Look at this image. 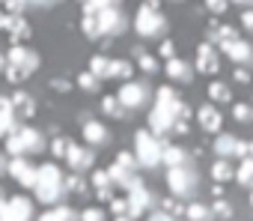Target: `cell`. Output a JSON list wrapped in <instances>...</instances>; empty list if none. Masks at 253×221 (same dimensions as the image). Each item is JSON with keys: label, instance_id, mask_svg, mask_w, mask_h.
Listing matches in <instances>:
<instances>
[{"label": "cell", "instance_id": "1", "mask_svg": "<svg viewBox=\"0 0 253 221\" xmlns=\"http://www.w3.org/2000/svg\"><path fill=\"white\" fill-rule=\"evenodd\" d=\"M161 141L149 132V129H140L134 135V159L140 167H158L161 165Z\"/></svg>", "mask_w": 253, "mask_h": 221}, {"label": "cell", "instance_id": "2", "mask_svg": "<svg viewBox=\"0 0 253 221\" xmlns=\"http://www.w3.org/2000/svg\"><path fill=\"white\" fill-rule=\"evenodd\" d=\"M45 141L36 129H18L15 135L6 138V153H12V159H21V153H39Z\"/></svg>", "mask_w": 253, "mask_h": 221}, {"label": "cell", "instance_id": "3", "mask_svg": "<svg viewBox=\"0 0 253 221\" xmlns=\"http://www.w3.org/2000/svg\"><path fill=\"white\" fill-rule=\"evenodd\" d=\"M164 15H161V9H158V3H143L140 9H137V18H134V30L140 33V36H155V33H161L164 30Z\"/></svg>", "mask_w": 253, "mask_h": 221}, {"label": "cell", "instance_id": "4", "mask_svg": "<svg viewBox=\"0 0 253 221\" xmlns=\"http://www.w3.org/2000/svg\"><path fill=\"white\" fill-rule=\"evenodd\" d=\"M167 185L173 197H191L197 188V173L191 167H167Z\"/></svg>", "mask_w": 253, "mask_h": 221}, {"label": "cell", "instance_id": "5", "mask_svg": "<svg viewBox=\"0 0 253 221\" xmlns=\"http://www.w3.org/2000/svg\"><path fill=\"white\" fill-rule=\"evenodd\" d=\"M125 203H128V218L134 221L137 215H143V209L152 206V194H149V188H146L140 179H134L131 188H128V197H125Z\"/></svg>", "mask_w": 253, "mask_h": 221}, {"label": "cell", "instance_id": "6", "mask_svg": "<svg viewBox=\"0 0 253 221\" xmlns=\"http://www.w3.org/2000/svg\"><path fill=\"white\" fill-rule=\"evenodd\" d=\"M146 96H149V90H146L143 84L125 81V84L119 87V93H116V102H119L122 108H140V105L146 102Z\"/></svg>", "mask_w": 253, "mask_h": 221}, {"label": "cell", "instance_id": "7", "mask_svg": "<svg viewBox=\"0 0 253 221\" xmlns=\"http://www.w3.org/2000/svg\"><path fill=\"white\" fill-rule=\"evenodd\" d=\"M9 66L18 69V72H24V75H30V72L39 69V57L30 48H24V45H12L9 48Z\"/></svg>", "mask_w": 253, "mask_h": 221}, {"label": "cell", "instance_id": "8", "mask_svg": "<svg viewBox=\"0 0 253 221\" xmlns=\"http://www.w3.org/2000/svg\"><path fill=\"white\" fill-rule=\"evenodd\" d=\"M95 21H98V30H101V33H122V30H125V15H122L116 6H104V9L95 15Z\"/></svg>", "mask_w": 253, "mask_h": 221}, {"label": "cell", "instance_id": "9", "mask_svg": "<svg viewBox=\"0 0 253 221\" xmlns=\"http://www.w3.org/2000/svg\"><path fill=\"white\" fill-rule=\"evenodd\" d=\"M197 69L200 72H206V75H217V51H214V45L211 42H203L200 48H197Z\"/></svg>", "mask_w": 253, "mask_h": 221}, {"label": "cell", "instance_id": "10", "mask_svg": "<svg viewBox=\"0 0 253 221\" xmlns=\"http://www.w3.org/2000/svg\"><path fill=\"white\" fill-rule=\"evenodd\" d=\"M6 170H9L21 185H30V188L36 185V167H33L30 162H24V159H12V162L6 165Z\"/></svg>", "mask_w": 253, "mask_h": 221}, {"label": "cell", "instance_id": "11", "mask_svg": "<svg viewBox=\"0 0 253 221\" xmlns=\"http://www.w3.org/2000/svg\"><path fill=\"white\" fill-rule=\"evenodd\" d=\"M66 162H69V167H72L75 173H81V170L92 167V153H89V150H84V147H78V144H69Z\"/></svg>", "mask_w": 253, "mask_h": 221}, {"label": "cell", "instance_id": "12", "mask_svg": "<svg viewBox=\"0 0 253 221\" xmlns=\"http://www.w3.org/2000/svg\"><path fill=\"white\" fill-rule=\"evenodd\" d=\"M30 215H33V203L27 197L6 200V221H30Z\"/></svg>", "mask_w": 253, "mask_h": 221}, {"label": "cell", "instance_id": "13", "mask_svg": "<svg viewBox=\"0 0 253 221\" xmlns=\"http://www.w3.org/2000/svg\"><path fill=\"white\" fill-rule=\"evenodd\" d=\"M173 123H176V117L173 114H167L164 108H152V114H149V132L158 138V135H167L170 129H173Z\"/></svg>", "mask_w": 253, "mask_h": 221}, {"label": "cell", "instance_id": "14", "mask_svg": "<svg viewBox=\"0 0 253 221\" xmlns=\"http://www.w3.org/2000/svg\"><path fill=\"white\" fill-rule=\"evenodd\" d=\"M161 165H167V167H188V153L182 147H176V144H167V147H161Z\"/></svg>", "mask_w": 253, "mask_h": 221}, {"label": "cell", "instance_id": "15", "mask_svg": "<svg viewBox=\"0 0 253 221\" xmlns=\"http://www.w3.org/2000/svg\"><path fill=\"white\" fill-rule=\"evenodd\" d=\"M36 200L42 203H57L63 197V182H36Z\"/></svg>", "mask_w": 253, "mask_h": 221}, {"label": "cell", "instance_id": "16", "mask_svg": "<svg viewBox=\"0 0 253 221\" xmlns=\"http://www.w3.org/2000/svg\"><path fill=\"white\" fill-rule=\"evenodd\" d=\"M9 108H12V114H15V117H33V110H36L30 93H15V96L9 99Z\"/></svg>", "mask_w": 253, "mask_h": 221}, {"label": "cell", "instance_id": "17", "mask_svg": "<svg viewBox=\"0 0 253 221\" xmlns=\"http://www.w3.org/2000/svg\"><path fill=\"white\" fill-rule=\"evenodd\" d=\"M223 48V54L229 57V60H235V63H247L250 60V45L244 42V39H235V42H226V45H220Z\"/></svg>", "mask_w": 253, "mask_h": 221}, {"label": "cell", "instance_id": "18", "mask_svg": "<svg viewBox=\"0 0 253 221\" xmlns=\"http://www.w3.org/2000/svg\"><path fill=\"white\" fill-rule=\"evenodd\" d=\"M197 120H200V126L206 132H217L220 129V114H217V108H211V105H203L197 110Z\"/></svg>", "mask_w": 253, "mask_h": 221}, {"label": "cell", "instance_id": "19", "mask_svg": "<svg viewBox=\"0 0 253 221\" xmlns=\"http://www.w3.org/2000/svg\"><path fill=\"white\" fill-rule=\"evenodd\" d=\"M84 141H86V144H95V147H98V144H107V129H104L98 120H86V123H84Z\"/></svg>", "mask_w": 253, "mask_h": 221}, {"label": "cell", "instance_id": "20", "mask_svg": "<svg viewBox=\"0 0 253 221\" xmlns=\"http://www.w3.org/2000/svg\"><path fill=\"white\" fill-rule=\"evenodd\" d=\"M209 39L220 48V45H226V42H235V39H238V30H232V27H226V24H217V27L209 30Z\"/></svg>", "mask_w": 253, "mask_h": 221}, {"label": "cell", "instance_id": "21", "mask_svg": "<svg viewBox=\"0 0 253 221\" xmlns=\"http://www.w3.org/2000/svg\"><path fill=\"white\" fill-rule=\"evenodd\" d=\"M167 78H173V81H191V66L185 60L173 57V60H167Z\"/></svg>", "mask_w": 253, "mask_h": 221}, {"label": "cell", "instance_id": "22", "mask_svg": "<svg viewBox=\"0 0 253 221\" xmlns=\"http://www.w3.org/2000/svg\"><path fill=\"white\" fill-rule=\"evenodd\" d=\"M235 144H238V138H232V135H217V138H214V153H217V159L235 156Z\"/></svg>", "mask_w": 253, "mask_h": 221}, {"label": "cell", "instance_id": "23", "mask_svg": "<svg viewBox=\"0 0 253 221\" xmlns=\"http://www.w3.org/2000/svg\"><path fill=\"white\" fill-rule=\"evenodd\" d=\"M232 179H238L241 185L253 188V159H241V162H238V170L232 173Z\"/></svg>", "mask_w": 253, "mask_h": 221}, {"label": "cell", "instance_id": "24", "mask_svg": "<svg viewBox=\"0 0 253 221\" xmlns=\"http://www.w3.org/2000/svg\"><path fill=\"white\" fill-rule=\"evenodd\" d=\"M232 165L226 162V159H214V165H211V179H217V182H226V179H232Z\"/></svg>", "mask_w": 253, "mask_h": 221}, {"label": "cell", "instance_id": "25", "mask_svg": "<svg viewBox=\"0 0 253 221\" xmlns=\"http://www.w3.org/2000/svg\"><path fill=\"white\" fill-rule=\"evenodd\" d=\"M92 185H95V191H98V197L101 200H110V176H107V170H95V176H92Z\"/></svg>", "mask_w": 253, "mask_h": 221}, {"label": "cell", "instance_id": "26", "mask_svg": "<svg viewBox=\"0 0 253 221\" xmlns=\"http://www.w3.org/2000/svg\"><path fill=\"white\" fill-rule=\"evenodd\" d=\"M107 72H110V60H107L104 54H95V57L89 60V75H92V78H107Z\"/></svg>", "mask_w": 253, "mask_h": 221}, {"label": "cell", "instance_id": "27", "mask_svg": "<svg viewBox=\"0 0 253 221\" xmlns=\"http://www.w3.org/2000/svg\"><path fill=\"white\" fill-rule=\"evenodd\" d=\"M185 215H188V221H211V209L203 203H188Z\"/></svg>", "mask_w": 253, "mask_h": 221}, {"label": "cell", "instance_id": "28", "mask_svg": "<svg viewBox=\"0 0 253 221\" xmlns=\"http://www.w3.org/2000/svg\"><path fill=\"white\" fill-rule=\"evenodd\" d=\"M75 218H78V215H75L69 206H57V209H48L39 221H75Z\"/></svg>", "mask_w": 253, "mask_h": 221}, {"label": "cell", "instance_id": "29", "mask_svg": "<svg viewBox=\"0 0 253 221\" xmlns=\"http://www.w3.org/2000/svg\"><path fill=\"white\" fill-rule=\"evenodd\" d=\"M101 110H104V114H110L113 120H122V114H125V108L116 102V96H104L101 99Z\"/></svg>", "mask_w": 253, "mask_h": 221}, {"label": "cell", "instance_id": "30", "mask_svg": "<svg viewBox=\"0 0 253 221\" xmlns=\"http://www.w3.org/2000/svg\"><path fill=\"white\" fill-rule=\"evenodd\" d=\"M131 63L128 60H110V72H107V78H131Z\"/></svg>", "mask_w": 253, "mask_h": 221}, {"label": "cell", "instance_id": "31", "mask_svg": "<svg viewBox=\"0 0 253 221\" xmlns=\"http://www.w3.org/2000/svg\"><path fill=\"white\" fill-rule=\"evenodd\" d=\"M209 96H211L214 102H229V87H226V84H220V81L214 78V81L209 84Z\"/></svg>", "mask_w": 253, "mask_h": 221}, {"label": "cell", "instance_id": "32", "mask_svg": "<svg viewBox=\"0 0 253 221\" xmlns=\"http://www.w3.org/2000/svg\"><path fill=\"white\" fill-rule=\"evenodd\" d=\"M232 117L241 120V123H250V120H253V108L244 105V102H235V105H232Z\"/></svg>", "mask_w": 253, "mask_h": 221}, {"label": "cell", "instance_id": "33", "mask_svg": "<svg viewBox=\"0 0 253 221\" xmlns=\"http://www.w3.org/2000/svg\"><path fill=\"white\" fill-rule=\"evenodd\" d=\"M113 165H119V167H125V170H128V173H134V170L140 167V165H137V159H134L131 153H119Z\"/></svg>", "mask_w": 253, "mask_h": 221}, {"label": "cell", "instance_id": "34", "mask_svg": "<svg viewBox=\"0 0 253 221\" xmlns=\"http://www.w3.org/2000/svg\"><path fill=\"white\" fill-rule=\"evenodd\" d=\"M81 27H84V33H86L89 39H98V36H101V30H98V21H95V18H89V15H84Z\"/></svg>", "mask_w": 253, "mask_h": 221}, {"label": "cell", "instance_id": "35", "mask_svg": "<svg viewBox=\"0 0 253 221\" xmlns=\"http://www.w3.org/2000/svg\"><path fill=\"white\" fill-rule=\"evenodd\" d=\"M137 63H140V69H143V72H158V60H155L152 54H143V51H140Z\"/></svg>", "mask_w": 253, "mask_h": 221}, {"label": "cell", "instance_id": "36", "mask_svg": "<svg viewBox=\"0 0 253 221\" xmlns=\"http://www.w3.org/2000/svg\"><path fill=\"white\" fill-rule=\"evenodd\" d=\"M12 39H18V42H24V39H30V27H27V21L21 18L15 27H12Z\"/></svg>", "mask_w": 253, "mask_h": 221}, {"label": "cell", "instance_id": "37", "mask_svg": "<svg viewBox=\"0 0 253 221\" xmlns=\"http://www.w3.org/2000/svg\"><path fill=\"white\" fill-rule=\"evenodd\" d=\"M104 6H110V3H104V0H92V3H84V15H89V18H95Z\"/></svg>", "mask_w": 253, "mask_h": 221}, {"label": "cell", "instance_id": "38", "mask_svg": "<svg viewBox=\"0 0 253 221\" xmlns=\"http://www.w3.org/2000/svg\"><path fill=\"white\" fill-rule=\"evenodd\" d=\"M78 87H84V90H95V87H98V78H92L89 72H81V75H78Z\"/></svg>", "mask_w": 253, "mask_h": 221}, {"label": "cell", "instance_id": "39", "mask_svg": "<svg viewBox=\"0 0 253 221\" xmlns=\"http://www.w3.org/2000/svg\"><path fill=\"white\" fill-rule=\"evenodd\" d=\"M69 144H72V141H66V138H57V141L51 144V153H54V156H63V159H66V153H69Z\"/></svg>", "mask_w": 253, "mask_h": 221}, {"label": "cell", "instance_id": "40", "mask_svg": "<svg viewBox=\"0 0 253 221\" xmlns=\"http://www.w3.org/2000/svg\"><path fill=\"white\" fill-rule=\"evenodd\" d=\"M229 212H232V209H229V203L217 197V200H214V206H211V215H220V218H229Z\"/></svg>", "mask_w": 253, "mask_h": 221}, {"label": "cell", "instance_id": "41", "mask_svg": "<svg viewBox=\"0 0 253 221\" xmlns=\"http://www.w3.org/2000/svg\"><path fill=\"white\" fill-rule=\"evenodd\" d=\"M81 221H104V212H101V209H95V206H89V209H84V212H81Z\"/></svg>", "mask_w": 253, "mask_h": 221}, {"label": "cell", "instance_id": "42", "mask_svg": "<svg viewBox=\"0 0 253 221\" xmlns=\"http://www.w3.org/2000/svg\"><path fill=\"white\" fill-rule=\"evenodd\" d=\"M164 212H167V215H182L185 209H182V203H179L176 197H170V200H164Z\"/></svg>", "mask_w": 253, "mask_h": 221}, {"label": "cell", "instance_id": "43", "mask_svg": "<svg viewBox=\"0 0 253 221\" xmlns=\"http://www.w3.org/2000/svg\"><path fill=\"white\" fill-rule=\"evenodd\" d=\"M63 188H72V191L84 194V179H81V176H69V179L63 182Z\"/></svg>", "mask_w": 253, "mask_h": 221}, {"label": "cell", "instance_id": "44", "mask_svg": "<svg viewBox=\"0 0 253 221\" xmlns=\"http://www.w3.org/2000/svg\"><path fill=\"white\" fill-rule=\"evenodd\" d=\"M206 9H209V12H214V15H220V12H226V9H229V3H223V0H209Z\"/></svg>", "mask_w": 253, "mask_h": 221}, {"label": "cell", "instance_id": "45", "mask_svg": "<svg viewBox=\"0 0 253 221\" xmlns=\"http://www.w3.org/2000/svg\"><path fill=\"white\" fill-rule=\"evenodd\" d=\"M110 209H113V215H116V218H119V215L128 218V203H125V200H110Z\"/></svg>", "mask_w": 253, "mask_h": 221}, {"label": "cell", "instance_id": "46", "mask_svg": "<svg viewBox=\"0 0 253 221\" xmlns=\"http://www.w3.org/2000/svg\"><path fill=\"white\" fill-rule=\"evenodd\" d=\"M158 54L164 57V60H173V42L167 39V42H161V48H158Z\"/></svg>", "mask_w": 253, "mask_h": 221}, {"label": "cell", "instance_id": "47", "mask_svg": "<svg viewBox=\"0 0 253 221\" xmlns=\"http://www.w3.org/2000/svg\"><path fill=\"white\" fill-rule=\"evenodd\" d=\"M21 78H27V75H24V72H18V69H12V66L6 69V81H9V84H18Z\"/></svg>", "mask_w": 253, "mask_h": 221}, {"label": "cell", "instance_id": "48", "mask_svg": "<svg viewBox=\"0 0 253 221\" xmlns=\"http://www.w3.org/2000/svg\"><path fill=\"white\" fill-rule=\"evenodd\" d=\"M241 24H244L247 30H253V9H244V12H241Z\"/></svg>", "mask_w": 253, "mask_h": 221}, {"label": "cell", "instance_id": "49", "mask_svg": "<svg viewBox=\"0 0 253 221\" xmlns=\"http://www.w3.org/2000/svg\"><path fill=\"white\" fill-rule=\"evenodd\" d=\"M51 87H54V90H60V93H66V90H69V81H63V78H54V81H51Z\"/></svg>", "mask_w": 253, "mask_h": 221}, {"label": "cell", "instance_id": "50", "mask_svg": "<svg viewBox=\"0 0 253 221\" xmlns=\"http://www.w3.org/2000/svg\"><path fill=\"white\" fill-rule=\"evenodd\" d=\"M149 221H173V215H167V212H152Z\"/></svg>", "mask_w": 253, "mask_h": 221}, {"label": "cell", "instance_id": "51", "mask_svg": "<svg viewBox=\"0 0 253 221\" xmlns=\"http://www.w3.org/2000/svg\"><path fill=\"white\" fill-rule=\"evenodd\" d=\"M235 81H238V84H244V81H250V75H247L244 69H235Z\"/></svg>", "mask_w": 253, "mask_h": 221}, {"label": "cell", "instance_id": "52", "mask_svg": "<svg viewBox=\"0 0 253 221\" xmlns=\"http://www.w3.org/2000/svg\"><path fill=\"white\" fill-rule=\"evenodd\" d=\"M6 110H9V99L0 96V114H6Z\"/></svg>", "mask_w": 253, "mask_h": 221}, {"label": "cell", "instance_id": "53", "mask_svg": "<svg viewBox=\"0 0 253 221\" xmlns=\"http://www.w3.org/2000/svg\"><path fill=\"white\" fill-rule=\"evenodd\" d=\"M244 150H247V159H253V141H244Z\"/></svg>", "mask_w": 253, "mask_h": 221}, {"label": "cell", "instance_id": "54", "mask_svg": "<svg viewBox=\"0 0 253 221\" xmlns=\"http://www.w3.org/2000/svg\"><path fill=\"white\" fill-rule=\"evenodd\" d=\"M0 170H6V162H3V159H0Z\"/></svg>", "mask_w": 253, "mask_h": 221}, {"label": "cell", "instance_id": "55", "mask_svg": "<svg viewBox=\"0 0 253 221\" xmlns=\"http://www.w3.org/2000/svg\"><path fill=\"white\" fill-rule=\"evenodd\" d=\"M116 221H131V218H125V215H119V218H116Z\"/></svg>", "mask_w": 253, "mask_h": 221}, {"label": "cell", "instance_id": "56", "mask_svg": "<svg viewBox=\"0 0 253 221\" xmlns=\"http://www.w3.org/2000/svg\"><path fill=\"white\" fill-rule=\"evenodd\" d=\"M250 206H253V191H250Z\"/></svg>", "mask_w": 253, "mask_h": 221}, {"label": "cell", "instance_id": "57", "mask_svg": "<svg viewBox=\"0 0 253 221\" xmlns=\"http://www.w3.org/2000/svg\"><path fill=\"white\" fill-rule=\"evenodd\" d=\"M0 69H3V57H0Z\"/></svg>", "mask_w": 253, "mask_h": 221}, {"label": "cell", "instance_id": "58", "mask_svg": "<svg viewBox=\"0 0 253 221\" xmlns=\"http://www.w3.org/2000/svg\"><path fill=\"white\" fill-rule=\"evenodd\" d=\"M0 191H3V188H0Z\"/></svg>", "mask_w": 253, "mask_h": 221}]
</instances>
